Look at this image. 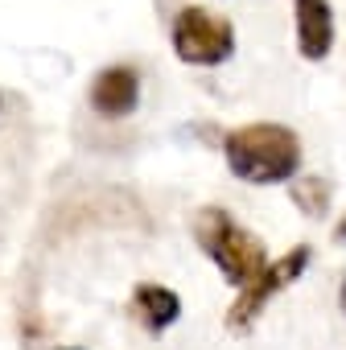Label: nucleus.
<instances>
[{
    "label": "nucleus",
    "mask_w": 346,
    "mask_h": 350,
    "mask_svg": "<svg viewBox=\"0 0 346 350\" xmlns=\"http://www.w3.org/2000/svg\"><path fill=\"white\" fill-rule=\"evenodd\" d=\"M227 169L252 186H280L301 173V136L284 124H243L223 140Z\"/></svg>",
    "instance_id": "nucleus-1"
},
{
    "label": "nucleus",
    "mask_w": 346,
    "mask_h": 350,
    "mask_svg": "<svg viewBox=\"0 0 346 350\" xmlns=\"http://www.w3.org/2000/svg\"><path fill=\"white\" fill-rule=\"evenodd\" d=\"M194 239H198V247L219 264L223 280L235 284V288L252 284V280L264 272V264H268L264 243H260L252 231H243V227H239L227 211H219V206L198 211V219H194Z\"/></svg>",
    "instance_id": "nucleus-2"
},
{
    "label": "nucleus",
    "mask_w": 346,
    "mask_h": 350,
    "mask_svg": "<svg viewBox=\"0 0 346 350\" xmlns=\"http://www.w3.org/2000/svg\"><path fill=\"white\" fill-rule=\"evenodd\" d=\"M173 50L190 66H219L235 54V29H231V21L190 5L173 21Z\"/></svg>",
    "instance_id": "nucleus-3"
},
{
    "label": "nucleus",
    "mask_w": 346,
    "mask_h": 350,
    "mask_svg": "<svg viewBox=\"0 0 346 350\" xmlns=\"http://www.w3.org/2000/svg\"><path fill=\"white\" fill-rule=\"evenodd\" d=\"M309 243H297V247H289L284 256H276V260H268L264 264V272L252 280V284H243L239 288V297L231 301V309H227V329H248L256 317H260V309L284 288V284H293L301 272H305V264H309Z\"/></svg>",
    "instance_id": "nucleus-4"
},
{
    "label": "nucleus",
    "mask_w": 346,
    "mask_h": 350,
    "mask_svg": "<svg viewBox=\"0 0 346 350\" xmlns=\"http://www.w3.org/2000/svg\"><path fill=\"white\" fill-rule=\"evenodd\" d=\"M140 103V70L132 66H107L95 75L91 83V107L95 116H107V120H120L128 111H136Z\"/></svg>",
    "instance_id": "nucleus-5"
},
{
    "label": "nucleus",
    "mask_w": 346,
    "mask_h": 350,
    "mask_svg": "<svg viewBox=\"0 0 346 350\" xmlns=\"http://www.w3.org/2000/svg\"><path fill=\"white\" fill-rule=\"evenodd\" d=\"M293 25H297V50L309 62H321L334 46V9L330 0H293Z\"/></svg>",
    "instance_id": "nucleus-6"
},
{
    "label": "nucleus",
    "mask_w": 346,
    "mask_h": 350,
    "mask_svg": "<svg viewBox=\"0 0 346 350\" xmlns=\"http://www.w3.org/2000/svg\"><path fill=\"white\" fill-rule=\"evenodd\" d=\"M132 305H136V313L144 317V325H148L152 334H161L165 325H173V321L182 317V301H178V293L165 288V284H136Z\"/></svg>",
    "instance_id": "nucleus-7"
},
{
    "label": "nucleus",
    "mask_w": 346,
    "mask_h": 350,
    "mask_svg": "<svg viewBox=\"0 0 346 350\" xmlns=\"http://www.w3.org/2000/svg\"><path fill=\"white\" fill-rule=\"evenodd\" d=\"M330 194H334V186H330L325 178H309V173H305V182L293 178V202H297L309 219H321V215H325Z\"/></svg>",
    "instance_id": "nucleus-8"
},
{
    "label": "nucleus",
    "mask_w": 346,
    "mask_h": 350,
    "mask_svg": "<svg viewBox=\"0 0 346 350\" xmlns=\"http://www.w3.org/2000/svg\"><path fill=\"white\" fill-rule=\"evenodd\" d=\"M338 301H342V313H346V280H342V288H338Z\"/></svg>",
    "instance_id": "nucleus-9"
},
{
    "label": "nucleus",
    "mask_w": 346,
    "mask_h": 350,
    "mask_svg": "<svg viewBox=\"0 0 346 350\" xmlns=\"http://www.w3.org/2000/svg\"><path fill=\"white\" fill-rule=\"evenodd\" d=\"M338 239H346V219H342V223H338Z\"/></svg>",
    "instance_id": "nucleus-10"
},
{
    "label": "nucleus",
    "mask_w": 346,
    "mask_h": 350,
    "mask_svg": "<svg viewBox=\"0 0 346 350\" xmlns=\"http://www.w3.org/2000/svg\"><path fill=\"white\" fill-rule=\"evenodd\" d=\"M58 350H83V346H58Z\"/></svg>",
    "instance_id": "nucleus-11"
}]
</instances>
